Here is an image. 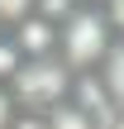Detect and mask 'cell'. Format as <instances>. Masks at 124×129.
Instances as JSON below:
<instances>
[{
	"label": "cell",
	"mask_w": 124,
	"mask_h": 129,
	"mask_svg": "<svg viewBox=\"0 0 124 129\" xmlns=\"http://www.w3.org/2000/svg\"><path fill=\"white\" fill-rule=\"evenodd\" d=\"M115 43H119V34L110 29V19H105L100 5H81V10H72V14L57 24V62H62L72 77L96 72Z\"/></svg>",
	"instance_id": "obj_1"
},
{
	"label": "cell",
	"mask_w": 124,
	"mask_h": 129,
	"mask_svg": "<svg viewBox=\"0 0 124 129\" xmlns=\"http://www.w3.org/2000/svg\"><path fill=\"white\" fill-rule=\"evenodd\" d=\"M72 81H76V77H72L57 57H38V62H24V67L14 72L10 96H14V105H19V110L48 115V110H57V105L72 96Z\"/></svg>",
	"instance_id": "obj_2"
},
{
	"label": "cell",
	"mask_w": 124,
	"mask_h": 129,
	"mask_svg": "<svg viewBox=\"0 0 124 129\" xmlns=\"http://www.w3.org/2000/svg\"><path fill=\"white\" fill-rule=\"evenodd\" d=\"M14 38V48L24 53V62H38V57H57V24H48L43 14H29L24 24L5 29Z\"/></svg>",
	"instance_id": "obj_3"
},
{
	"label": "cell",
	"mask_w": 124,
	"mask_h": 129,
	"mask_svg": "<svg viewBox=\"0 0 124 129\" xmlns=\"http://www.w3.org/2000/svg\"><path fill=\"white\" fill-rule=\"evenodd\" d=\"M96 77H100V86L110 91V101L124 110V38L110 48V53H105V62L96 67Z\"/></svg>",
	"instance_id": "obj_4"
},
{
	"label": "cell",
	"mask_w": 124,
	"mask_h": 129,
	"mask_svg": "<svg viewBox=\"0 0 124 129\" xmlns=\"http://www.w3.org/2000/svg\"><path fill=\"white\" fill-rule=\"evenodd\" d=\"M48 129H100V120H91L81 105L62 101L57 110H48Z\"/></svg>",
	"instance_id": "obj_5"
},
{
	"label": "cell",
	"mask_w": 124,
	"mask_h": 129,
	"mask_svg": "<svg viewBox=\"0 0 124 129\" xmlns=\"http://www.w3.org/2000/svg\"><path fill=\"white\" fill-rule=\"evenodd\" d=\"M19 67H24V53L14 48V38H10V34H0V86H10Z\"/></svg>",
	"instance_id": "obj_6"
},
{
	"label": "cell",
	"mask_w": 124,
	"mask_h": 129,
	"mask_svg": "<svg viewBox=\"0 0 124 129\" xmlns=\"http://www.w3.org/2000/svg\"><path fill=\"white\" fill-rule=\"evenodd\" d=\"M33 14V0H0V29H14Z\"/></svg>",
	"instance_id": "obj_7"
},
{
	"label": "cell",
	"mask_w": 124,
	"mask_h": 129,
	"mask_svg": "<svg viewBox=\"0 0 124 129\" xmlns=\"http://www.w3.org/2000/svg\"><path fill=\"white\" fill-rule=\"evenodd\" d=\"M14 120H19V105H14L10 86H0V129H14Z\"/></svg>",
	"instance_id": "obj_8"
},
{
	"label": "cell",
	"mask_w": 124,
	"mask_h": 129,
	"mask_svg": "<svg viewBox=\"0 0 124 129\" xmlns=\"http://www.w3.org/2000/svg\"><path fill=\"white\" fill-rule=\"evenodd\" d=\"M100 10H105V19H110V29L124 38V0H100Z\"/></svg>",
	"instance_id": "obj_9"
},
{
	"label": "cell",
	"mask_w": 124,
	"mask_h": 129,
	"mask_svg": "<svg viewBox=\"0 0 124 129\" xmlns=\"http://www.w3.org/2000/svg\"><path fill=\"white\" fill-rule=\"evenodd\" d=\"M81 5H100V0H81Z\"/></svg>",
	"instance_id": "obj_10"
},
{
	"label": "cell",
	"mask_w": 124,
	"mask_h": 129,
	"mask_svg": "<svg viewBox=\"0 0 124 129\" xmlns=\"http://www.w3.org/2000/svg\"><path fill=\"white\" fill-rule=\"evenodd\" d=\"M0 34H5V29H0Z\"/></svg>",
	"instance_id": "obj_11"
}]
</instances>
